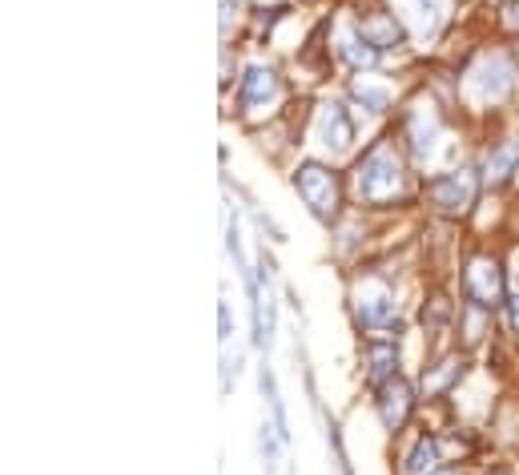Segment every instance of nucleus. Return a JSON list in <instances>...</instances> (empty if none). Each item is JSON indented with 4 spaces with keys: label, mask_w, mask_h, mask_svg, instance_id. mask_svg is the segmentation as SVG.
I'll list each match as a JSON object with an SVG mask.
<instances>
[{
    "label": "nucleus",
    "mask_w": 519,
    "mask_h": 475,
    "mask_svg": "<svg viewBox=\"0 0 519 475\" xmlns=\"http://www.w3.org/2000/svg\"><path fill=\"white\" fill-rule=\"evenodd\" d=\"M399 186H403V162L395 157V149L387 141L371 145L355 170V194L363 202H387L399 194Z\"/></svg>",
    "instance_id": "f257e3e1"
},
{
    "label": "nucleus",
    "mask_w": 519,
    "mask_h": 475,
    "mask_svg": "<svg viewBox=\"0 0 519 475\" xmlns=\"http://www.w3.org/2000/svg\"><path fill=\"white\" fill-rule=\"evenodd\" d=\"M294 190L302 194V202L310 206L314 218H322V222L334 218V210H338V182H334V174L326 166H318V162L298 166L294 170Z\"/></svg>",
    "instance_id": "f03ea898"
},
{
    "label": "nucleus",
    "mask_w": 519,
    "mask_h": 475,
    "mask_svg": "<svg viewBox=\"0 0 519 475\" xmlns=\"http://www.w3.org/2000/svg\"><path fill=\"white\" fill-rule=\"evenodd\" d=\"M463 290H467L471 306L495 310L503 302V270H499V262L495 258H475L463 270Z\"/></svg>",
    "instance_id": "7ed1b4c3"
},
{
    "label": "nucleus",
    "mask_w": 519,
    "mask_h": 475,
    "mask_svg": "<svg viewBox=\"0 0 519 475\" xmlns=\"http://www.w3.org/2000/svg\"><path fill=\"white\" fill-rule=\"evenodd\" d=\"M427 198L439 210H447V214L467 210L475 202V178H471V170H455V174H443V178L427 182Z\"/></svg>",
    "instance_id": "20e7f679"
},
{
    "label": "nucleus",
    "mask_w": 519,
    "mask_h": 475,
    "mask_svg": "<svg viewBox=\"0 0 519 475\" xmlns=\"http://www.w3.org/2000/svg\"><path fill=\"white\" fill-rule=\"evenodd\" d=\"M515 85V73L507 65V57H483L479 69L471 73V93L479 101H503Z\"/></svg>",
    "instance_id": "39448f33"
},
{
    "label": "nucleus",
    "mask_w": 519,
    "mask_h": 475,
    "mask_svg": "<svg viewBox=\"0 0 519 475\" xmlns=\"http://www.w3.org/2000/svg\"><path fill=\"white\" fill-rule=\"evenodd\" d=\"M355 319L363 331H399V302L387 290L359 294L355 302Z\"/></svg>",
    "instance_id": "423d86ee"
},
{
    "label": "nucleus",
    "mask_w": 519,
    "mask_h": 475,
    "mask_svg": "<svg viewBox=\"0 0 519 475\" xmlns=\"http://www.w3.org/2000/svg\"><path fill=\"white\" fill-rule=\"evenodd\" d=\"M318 129H322V145L334 149V153H346L355 145V121H351V113H346V105H338V101L322 105Z\"/></svg>",
    "instance_id": "0eeeda50"
},
{
    "label": "nucleus",
    "mask_w": 519,
    "mask_h": 475,
    "mask_svg": "<svg viewBox=\"0 0 519 475\" xmlns=\"http://www.w3.org/2000/svg\"><path fill=\"white\" fill-rule=\"evenodd\" d=\"M411 407H415V395L403 379H391L387 387H379V415H383L387 431H399L411 419Z\"/></svg>",
    "instance_id": "6e6552de"
},
{
    "label": "nucleus",
    "mask_w": 519,
    "mask_h": 475,
    "mask_svg": "<svg viewBox=\"0 0 519 475\" xmlns=\"http://www.w3.org/2000/svg\"><path fill=\"white\" fill-rule=\"evenodd\" d=\"M274 101H278V73L262 69V65H250L246 77H242V105L246 109H266Z\"/></svg>",
    "instance_id": "1a4fd4ad"
},
{
    "label": "nucleus",
    "mask_w": 519,
    "mask_h": 475,
    "mask_svg": "<svg viewBox=\"0 0 519 475\" xmlns=\"http://www.w3.org/2000/svg\"><path fill=\"white\" fill-rule=\"evenodd\" d=\"M367 383L379 391V387H387L391 379H399V351H395V343H371L367 347Z\"/></svg>",
    "instance_id": "9d476101"
},
{
    "label": "nucleus",
    "mask_w": 519,
    "mask_h": 475,
    "mask_svg": "<svg viewBox=\"0 0 519 475\" xmlns=\"http://www.w3.org/2000/svg\"><path fill=\"white\" fill-rule=\"evenodd\" d=\"M435 133H439L435 113L415 109L411 121H407V141H411V153L419 157V162H427V157H431V149H435Z\"/></svg>",
    "instance_id": "9b49d317"
},
{
    "label": "nucleus",
    "mask_w": 519,
    "mask_h": 475,
    "mask_svg": "<svg viewBox=\"0 0 519 475\" xmlns=\"http://www.w3.org/2000/svg\"><path fill=\"white\" fill-rule=\"evenodd\" d=\"M338 53H342V61L351 65V69H371V65H379V49H375L363 33H346L342 45H338Z\"/></svg>",
    "instance_id": "f8f14e48"
},
{
    "label": "nucleus",
    "mask_w": 519,
    "mask_h": 475,
    "mask_svg": "<svg viewBox=\"0 0 519 475\" xmlns=\"http://www.w3.org/2000/svg\"><path fill=\"white\" fill-rule=\"evenodd\" d=\"M515 166H519V141H503V145H495L491 157H487V182H491V186L507 182V178L515 174Z\"/></svg>",
    "instance_id": "ddd939ff"
},
{
    "label": "nucleus",
    "mask_w": 519,
    "mask_h": 475,
    "mask_svg": "<svg viewBox=\"0 0 519 475\" xmlns=\"http://www.w3.org/2000/svg\"><path fill=\"white\" fill-rule=\"evenodd\" d=\"M435 459H439V443L431 435H419V443L403 459V475H435Z\"/></svg>",
    "instance_id": "4468645a"
},
{
    "label": "nucleus",
    "mask_w": 519,
    "mask_h": 475,
    "mask_svg": "<svg viewBox=\"0 0 519 475\" xmlns=\"http://www.w3.org/2000/svg\"><path fill=\"white\" fill-rule=\"evenodd\" d=\"M359 33H363V37H367L379 53H383V49H391V45H399V37H403V33H399V25H395L391 17H367V21L359 25Z\"/></svg>",
    "instance_id": "2eb2a0df"
},
{
    "label": "nucleus",
    "mask_w": 519,
    "mask_h": 475,
    "mask_svg": "<svg viewBox=\"0 0 519 475\" xmlns=\"http://www.w3.org/2000/svg\"><path fill=\"white\" fill-rule=\"evenodd\" d=\"M351 97H355L367 113H387V105H391V89H387V85H371L367 77L351 85Z\"/></svg>",
    "instance_id": "dca6fc26"
},
{
    "label": "nucleus",
    "mask_w": 519,
    "mask_h": 475,
    "mask_svg": "<svg viewBox=\"0 0 519 475\" xmlns=\"http://www.w3.org/2000/svg\"><path fill=\"white\" fill-rule=\"evenodd\" d=\"M411 9H415V21H419V33L435 37L439 25H443V0H411Z\"/></svg>",
    "instance_id": "f3484780"
},
{
    "label": "nucleus",
    "mask_w": 519,
    "mask_h": 475,
    "mask_svg": "<svg viewBox=\"0 0 519 475\" xmlns=\"http://www.w3.org/2000/svg\"><path fill=\"white\" fill-rule=\"evenodd\" d=\"M463 375V359H447V363H439L431 375H423V391L427 395H439L447 383H455Z\"/></svg>",
    "instance_id": "a211bd4d"
},
{
    "label": "nucleus",
    "mask_w": 519,
    "mask_h": 475,
    "mask_svg": "<svg viewBox=\"0 0 519 475\" xmlns=\"http://www.w3.org/2000/svg\"><path fill=\"white\" fill-rule=\"evenodd\" d=\"M507 319H511V331H519V294L507 302Z\"/></svg>",
    "instance_id": "6ab92c4d"
},
{
    "label": "nucleus",
    "mask_w": 519,
    "mask_h": 475,
    "mask_svg": "<svg viewBox=\"0 0 519 475\" xmlns=\"http://www.w3.org/2000/svg\"><path fill=\"white\" fill-rule=\"evenodd\" d=\"M222 339H230V306L222 302Z\"/></svg>",
    "instance_id": "aec40b11"
},
{
    "label": "nucleus",
    "mask_w": 519,
    "mask_h": 475,
    "mask_svg": "<svg viewBox=\"0 0 519 475\" xmlns=\"http://www.w3.org/2000/svg\"><path fill=\"white\" fill-rule=\"evenodd\" d=\"M511 21H515V25H519V5H515V13H511Z\"/></svg>",
    "instance_id": "412c9836"
},
{
    "label": "nucleus",
    "mask_w": 519,
    "mask_h": 475,
    "mask_svg": "<svg viewBox=\"0 0 519 475\" xmlns=\"http://www.w3.org/2000/svg\"><path fill=\"white\" fill-rule=\"evenodd\" d=\"M435 475H455V471H435Z\"/></svg>",
    "instance_id": "4be33fe9"
},
{
    "label": "nucleus",
    "mask_w": 519,
    "mask_h": 475,
    "mask_svg": "<svg viewBox=\"0 0 519 475\" xmlns=\"http://www.w3.org/2000/svg\"><path fill=\"white\" fill-rule=\"evenodd\" d=\"M495 475H507V471H495Z\"/></svg>",
    "instance_id": "5701e85b"
}]
</instances>
